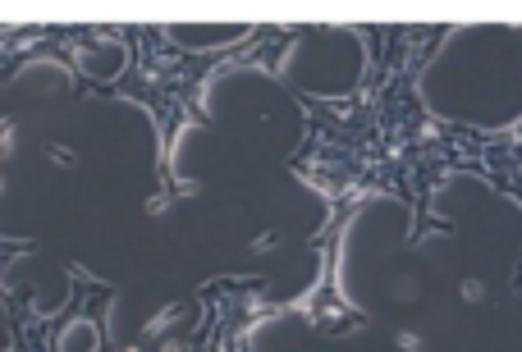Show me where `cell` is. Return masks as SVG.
Segmentation results:
<instances>
[{
	"mask_svg": "<svg viewBox=\"0 0 522 352\" xmlns=\"http://www.w3.org/2000/svg\"><path fill=\"white\" fill-rule=\"evenodd\" d=\"M367 46L362 78L348 92H294L303 133L289 174L326 202L330 224H353L371 197H394L408 211V247L458 234L445 211L449 174L468 170L472 124L435 115L422 74L454 37L445 23H353Z\"/></svg>",
	"mask_w": 522,
	"mask_h": 352,
	"instance_id": "obj_1",
	"label": "cell"
},
{
	"mask_svg": "<svg viewBox=\"0 0 522 352\" xmlns=\"http://www.w3.org/2000/svg\"><path fill=\"white\" fill-rule=\"evenodd\" d=\"M106 42L124 46L120 74L87 78L92 96L101 101H129V106L152 115V142H156V188L147 211H165L174 202L197 197V179L179 174V147L193 128L207 124L211 87L234 69H271L280 74L289 51L303 42V28H261L239 32L229 46H207L193 51L161 23H138V28H101Z\"/></svg>",
	"mask_w": 522,
	"mask_h": 352,
	"instance_id": "obj_2",
	"label": "cell"
},
{
	"mask_svg": "<svg viewBox=\"0 0 522 352\" xmlns=\"http://www.w3.org/2000/svg\"><path fill=\"white\" fill-rule=\"evenodd\" d=\"M115 284L83 266H69V293L55 311H42L37 298L10 288L0 302L5 348L0 352H115Z\"/></svg>",
	"mask_w": 522,
	"mask_h": 352,
	"instance_id": "obj_3",
	"label": "cell"
},
{
	"mask_svg": "<svg viewBox=\"0 0 522 352\" xmlns=\"http://www.w3.org/2000/svg\"><path fill=\"white\" fill-rule=\"evenodd\" d=\"M188 339H165L161 352H257V334L289 302L275 298L271 275H216L193 293Z\"/></svg>",
	"mask_w": 522,
	"mask_h": 352,
	"instance_id": "obj_4",
	"label": "cell"
},
{
	"mask_svg": "<svg viewBox=\"0 0 522 352\" xmlns=\"http://www.w3.org/2000/svg\"><path fill=\"white\" fill-rule=\"evenodd\" d=\"M344 234H348V224L321 220V229L307 243L312 247V279L289 302V311H298L326 339H348V334H362L371 325L367 311H358L344 293Z\"/></svg>",
	"mask_w": 522,
	"mask_h": 352,
	"instance_id": "obj_5",
	"label": "cell"
},
{
	"mask_svg": "<svg viewBox=\"0 0 522 352\" xmlns=\"http://www.w3.org/2000/svg\"><path fill=\"white\" fill-rule=\"evenodd\" d=\"M468 174H477L486 188L522 206V119L500 128H477L472 124L468 142Z\"/></svg>",
	"mask_w": 522,
	"mask_h": 352,
	"instance_id": "obj_6",
	"label": "cell"
},
{
	"mask_svg": "<svg viewBox=\"0 0 522 352\" xmlns=\"http://www.w3.org/2000/svg\"><path fill=\"white\" fill-rule=\"evenodd\" d=\"M28 252V243H19V238H0V302H5V293H10V266L19 261V256Z\"/></svg>",
	"mask_w": 522,
	"mask_h": 352,
	"instance_id": "obj_7",
	"label": "cell"
},
{
	"mask_svg": "<svg viewBox=\"0 0 522 352\" xmlns=\"http://www.w3.org/2000/svg\"><path fill=\"white\" fill-rule=\"evenodd\" d=\"M399 348H408V352H422V339H417V334H399Z\"/></svg>",
	"mask_w": 522,
	"mask_h": 352,
	"instance_id": "obj_8",
	"label": "cell"
},
{
	"mask_svg": "<svg viewBox=\"0 0 522 352\" xmlns=\"http://www.w3.org/2000/svg\"><path fill=\"white\" fill-rule=\"evenodd\" d=\"M513 288H518V293H522V266H518V275H513Z\"/></svg>",
	"mask_w": 522,
	"mask_h": 352,
	"instance_id": "obj_9",
	"label": "cell"
}]
</instances>
